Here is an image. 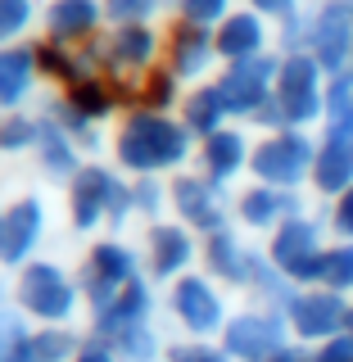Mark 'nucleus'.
Instances as JSON below:
<instances>
[{
	"label": "nucleus",
	"mask_w": 353,
	"mask_h": 362,
	"mask_svg": "<svg viewBox=\"0 0 353 362\" xmlns=\"http://www.w3.org/2000/svg\"><path fill=\"white\" fill-rule=\"evenodd\" d=\"M277 105L290 122H308L322 113V86H317V59H290L281 68Z\"/></svg>",
	"instance_id": "f257e3e1"
},
{
	"label": "nucleus",
	"mask_w": 353,
	"mask_h": 362,
	"mask_svg": "<svg viewBox=\"0 0 353 362\" xmlns=\"http://www.w3.org/2000/svg\"><path fill=\"white\" fill-rule=\"evenodd\" d=\"M313 177H317V186L331 190V195L353 186V109L335 113V127H331V136H326L322 154H317Z\"/></svg>",
	"instance_id": "f03ea898"
},
{
	"label": "nucleus",
	"mask_w": 353,
	"mask_h": 362,
	"mask_svg": "<svg viewBox=\"0 0 353 362\" xmlns=\"http://www.w3.org/2000/svg\"><path fill=\"white\" fill-rule=\"evenodd\" d=\"M308 163H313V150L303 136H277L258 150V173L272 181H286V186L308 173Z\"/></svg>",
	"instance_id": "7ed1b4c3"
},
{
	"label": "nucleus",
	"mask_w": 353,
	"mask_h": 362,
	"mask_svg": "<svg viewBox=\"0 0 353 362\" xmlns=\"http://www.w3.org/2000/svg\"><path fill=\"white\" fill-rule=\"evenodd\" d=\"M345 317L349 308L335 299V294H308V299H299L294 303V326H299V335H331L335 326H345Z\"/></svg>",
	"instance_id": "20e7f679"
},
{
	"label": "nucleus",
	"mask_w": 353,
	"mask_h": 362,
	"mask_svg": "<svg viewBox=\"0 0 353 362\" xmlns=\"http://www.w3.org/2000/svg\"><path fill=\"white\" fill-rule=\"evenodd\" d=\"M231 349L245 358H267L281 349V326L263 322V317H245V322L231 326Z\"/></svg>",
	"instance_id": "39448f33"
},
{
	"label": "nucleus",
	"mask_w": 353,
	"mask_h": 362,
	"mask_svg": "<svg viewBox=\"0 0 353 362\" xmlns=\"http://www.w3.org/2000/svg\"><path fill=\"white\" fill-rule=\"evenodd\" d=\"M177 150H181L177 132L150 127V122H141V127H136V136L127 141V158H132V163H158V158H173Z\"/></svg>",
	"instance_id": "423d86ee"
},
{
	"label": "nucleus",
	"mask_w": 353,
	"mask_h": 362,
	"mask_svg": "<svg viewBox=\"0 0 353 362\" xmlns=\"http://www.w3.org/2000/svg\"><path fill=\"white\" fill-rule=\"evenodd\" d=\"M28 299H32V308H41V313H64L68 308V290L59 286V276H54V272H32Z\"/></svg>",
	"instance_id": "0eeeda50"
},
{
	"label": "nucleus",
	"mask_w": 353,
	"mask_h": 362,
	"mask_svg": "<svg viewBox=\"0 0 353 362\" xmlns=\"http://www.w3.org/2000/svg\"><path fill=\"white\" fill-rule=\"evenodd\" d=\"M317 276H322L326 286H335V290H349L353 286V245H340V249L317 258Z\"/></svg>",
	"instance_id": "6e6552de"
},
{
	"label": "nucleus",
	"mask_w": 353,
	"mask_h": 362,
	"mask_svg": "<svg viewBox=\"0 0 353 362\" xmlns=\"http://www.w3.org/2000/svg\"><path fill=\"white\" fill-rule=\"evenodd\" d=\"M181 313L190 317V326H213L218 322V303H213V294L199 286V281H190V286H181Z\"/></svg>",
	"instance_id": "1a4fd4ad"
},
{
	"label": "nucleus",
	"mask_w": 353,
	"mask_h": 362,
	"mask_svg": "<svg viewBox=\"0 0 353 362\" xmlns=\"http://www.w3.org/2000/svg\"><path fill=\"white\" fill-rule=\"evenodd\" d=\"M32 222H37V209H18L14 218L5 222V231H0V249H5V258L23 254V245L32 240Z\"/></svg>",
	"instance_id": "9d476101"
},
{
	"label": "nucleus",
	"mask_w": 353,
	"mask_h": 362,
	"mask_svg": "<svg viewBox=\"0 0 353 362\" xmlns=\"http://www.w3.org/2000/svg\"><path fill=\"white\" fill-rule=\"evenodd\" d=\"M222 45L231 54H241V50H254L258 45V28H254V18H236V28L222 37Z\"/></svg>",
	"instance_id": "9b49d317"
},
{
	"label": "nucleus",
	"mask_w": 353,
	"mask_h": 362,
	"mask_svg": "<svg viewBox=\"0 0 353 362\" xmlns=\"http://www.w3.org/2000/svg\"><path fill=\"white\" fill-rule=\"evenodd\" d=\"M209 154H213V168H218V173H231V168L241 163V141H236V136H218V141L209 145Z\"/></svg>",
	"instance_id": "f8f14e48"
},
{
	"label": "nucleus",
	"mask_w": 353,
	"mask_h": 362,
	"mask_svg": "<svg viewBox=\"0 0 353 362\" xmlns=\"http://www.w3.org/2000/svg\"><path fill=\"white\" fill-rule=\"evenodd\" d=\"M317 362H353V335H340L317 354Z\"/></svg>",
	"instance_id": "ddd939ff"
},
{
	"label": "nucleus",
	"mask_w": 353,
	"mask_h": 362,
	"mask_svg": "<svg viewBox=\"0 0 353 362\" xmlns=\"http://www.w3.org/2000/svg\"><path fill=\"white\" fill-rule=\"evenodd\" d=\"M158 245H163V258H158V267H177V258L186 254V245H181V235L163 231V235H158Z\"/></svg>",
	"instance_id": "4468645a"
},
{
	"label": "nucleus",
	"mask_w": 353,
	"mask_h": 362,
	"mask_svg": "<svg viewBox=\"0 0 353 362\" xmlns=\"http://www.w3.org/2000/svg\"><path fill=\"white\" fill-rule=\"evenodd\" d=\"M335 226L353 240V186H349L345 195H340V204H335Z\"/></svg>",
	"instance_id": "2eb2a0df"
},
{
	"label": "nucleus",
	"mask_w": 353,
	"mask_h": 362,
	"mask_svg": "<svg viewBox=\"0 0 353 362\" xmlns=\"http://www.w3.org/2000/svg\"><path fill=\"white\" fill-rule=\"evenodd\" d=\"M245 213H249V218H254V222H267L272 213H277V199H272V195H249Z\"/></svg>",
	"instance_id": "dca6fc26"
},
{
	"label": "nucleus",
	"mask_w": 353,
	"mask_h": 362,
	"mask_svg": "<svg viewBox=\"0 0 353 362\" xmlns=\"http://www.w3.org/2000/svg\"><path fill=\"white\" fill-rule=\"evenodd\" d=\"M258 5H263V9H286L290 0H258Z\"/></svg>",
	"instance_id": "f3484780"
},
{
	"label": "nucleus",
	"mask_w": 353,
	"mask_h": 362,
	"mask_svg": "<svg viewBox=\"0 0 353 362\" xmlns=\"http://www.w3.org/2000/svg\"><path fill=\"white\" fill-rule=\"evenodd\" d=\"M186 362H222V358H213V354H190Z\"/></svg>",
	"instance_id": "a211bd4d"
},
{
	"label": "nucleus",
	"mask_w": 353,
	"mask_h": 362,
	"mask_svg": "<svg viewBox=\"0 0 353 362\" xmlns=\"http://www.w3.org/2000/svg\"><path fill=\"white\" fill-rule=\"evenodd\" d=\"M86 362H109V358H105V354H91V358H86Z\"/></svg>",
	"instance_id": "6ab92c4d"
},
{
	"label": "nucleus",
	"mask_w": 353,
	"mask_h": 362,
	"mask_svg": "<svg viewBox=\"0 0 353 362\" xmlns=\"http://www.w3.org/2000/svg\"><path fill=\"white\" fill-rule=\"evenodd\" d=\"M345 326H349V335H353V308H349V317H345Z\"/></svg>",
	"instance_id": "aec40b11"
}]
</instances>
